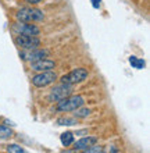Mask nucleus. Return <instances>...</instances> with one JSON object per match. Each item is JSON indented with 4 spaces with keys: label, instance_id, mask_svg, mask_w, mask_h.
I'll list each match as a JSON object with an SVG mask.
<instances>
[{
    "label": "nucleus",
    "instance_id": "nucleus-14",
    "mask_svg": "<svg viewBox=\"0 0 150 153\" xmlns=\"http://www.w3.org/2000/svg\"><path fill=\"white\" fill-rule=\"evenodd\" d=\"M13 137V131L6 125H0V139H8Z\"/></svg>",
    "mask_w": 150,
    "mask_h": 153
},
{
    "label": "nucleus",
    "instance_id": "nucleus-9",
    "mask_svg": "<svg viewBox=\"0 0 150 153\" xmlns=\"http://www.w3.org/2000/svg\"><path fill=\"white\" fill-rule=\"evenodd\" d=\"M54 61L49 60V59H41V60L32 61L31 63V70L32 71H39V73H43V71H49V70L54 68Z\"/></svg>",
    "mask_w": 150,
    "mask_h": 153
},
{
    "label": "nucleus",
    "instance_id": "nucleus-17",
    "mask_svg": "<svg viewBox=\"0 0 150 153\" xmlns=\"http://www.w3.org/2000/svg\"><path fill=\"white\" fill-rule=\"evenodd\" d=\"M82 153H106V150H104V148H103V146L93 145V146H90V148H88V149H85Z\"/></svg>",
    "mask_w": 150,
    "mask_h": 153
},
{
    "label": "nucleus",
    "instance_id": "nucleus-13",
    "mask_svg": "<svg viewBox=\"0 0 150 153\" xmlns=\"http://www.w3.org/2000/svg\"><path fill=\"white\" fill-rule=\"evenodd\" d=\"M7 152L8 153H29L27 149H24L22 146L17 145V143H11L7 146Z\"/></svg>",
    "mask_w": 150,
    "mask_h": 153
},
{
    "label": "nucleus",
    "instance_id": "nucleus-3",
    "mask_svg": "<svg viewBox=\"0 0 150 153\" xmlns=\"http://www.w3.org/2000/svg\"><path fill=\"white\" fill-rule=\"evenodd\" d=\"M72 85H68V84H58L57 86L52 89V92L49 95V100L50 102H60L65 97H68L72 95Z\"/></svg>",
    "mask_w": 150,
    "mask_h": 153
},
{
    "label": "nucleus",
    "instance_id": "nucleus-8",
    "mask_svg": "<svg viewBox=\"0 0 150 153\" xmlns=\"http://www.w3.org/2000/svg\"><path fill=\"white\" fill-rule=\"evenodd\" d=\"M17 46H20L22 49H36L41 45V39L38 36H31V35H18L14 39Z\"/></svg>",
    "mask_w": 150,
    "mask_h": 153
},
{
    "label": "nucleus",
    "instance_id": "nucleus-4",
    "mask_svg": "<svg viewBox=\"0 0 150 153\" xmlns=\"http://www.w3.org/2000/svg\"><path fill=\"white\" fill-rule=\"evenodd\" d=\"M86 76H88V71L85 68H75L72 71H69L67 75L61 76V82L63 84H68V85L79 84V82L86 79Z\"/></svg>",
    "mask_w": 150,
    "mask_h": 153
},
{
    "label": "nucleus",
    "instance_id": "nucleus-16",
    "mask_svg": "<svg viewBox=\"0 0 150 153\" xmlns=\"http://www.w3.org/2000/svg\"><path fill=\"white\" fill-rule=\"evenodd\" d=\"M78 124L75 118H69V117H61L57 120V125H75Z\"/></svg>",
    "mask_w": 150,
    "mask_h": 153
},
{
    "label": "nucleus",
    "instance_id": "nucleus-5",
    "mask_svg": "<svg viewBox=\"0 0 150 153\" xmlns=\"http://www.w3.org/2000/svg\"><path fill=\"white\" fill-rule=\"evenodd\" d=\"M56 78H57L56 73L49 70V71H43V73H39L35 76H32V84L35 86H38V88H45L47 85L53 84L56 81Z\"/></svg>",
    "mask_w": 150,
    "mask_h": 153
},
{
    "label": "nucleus",
    "instance_id": "nucleus-7",
    "mask_svg": "<svg viewBox=\"0 0 150 153\" xmlns=\"http://www.w3.org/2000/svg\"><path fill=\"white\" fill-rule=\"evenodd\" d=\"M13 31L18 35H31V36H38L39 35V28L35 24H28V22H16L13 24Z\"/></svg>",
    "mask_w": 150,
    "mask_h": 153
},
{
    "label": "nucleus",
    "instance_id": "nucleus-1",
    "mask_svg": "<svg viewBox=\"0 0 150 153\" xmlns=\"http://www.w3.org/2000/svg\"><path fill=\"white\" fill-rule=\"evenodd\" d=\"M85 100H83V97L81 95H71V96L65 97L63 100L57 102V107L56 109L58 111H74V110H77L78 107H81L83 106Z\"/></svg>",
    "mask_w": 150,
    "mask_h": 153
},
{
    "label": "nucleus",
    "instance_id": "nucleus-18",
    "mask_svg": "<svg viewBox=\"0 0 150 153\" xmlns=\"http://www.w3.org/2000/svg\"><path fill=\"white\" fill-rule=\"evenodd\" d=\"M90 1H92L93 8H99V7H100V1H101V0H90Z\"/></svg>",
    "mask_w": 150,
    "mask_h": 153
},
{
    "label": "nucleus",
    "instance_id": "nucleus-2",
    "mask_svg": "<svg viewBox=\"0 0 150 153\" xmlns=\"http://www.w3.org/2000/svg\"><path fill=\"white\" fill-rule=\"evenodd\" d=\"M16 18L20 22H32V21H41L43 20V13L38 8L31 7H22L18 10L16 14Z\"/></svg>",
    "mask_w": 150,
    "mask_h": 153
},
{
    "label": "nucleus",
    "instance_id": "nucleus-15",
    "mask_svg": "<svg viewBox=\"0 0 150 153\" xmlns=\"http://www.w3.org/2000/svg\"><path fill=\"white\" fill-rule=\"evenodd\" d=\"M75 113H74V116H75V118H85V117H88L90 114V110L89 109H82L81 107H78L77 110H74Z\"/></svg>",
    "mask_w": 150,
    "mask_h": 153
},
{
    "label": "nucleus",
    "instance_id": "nucleus-6",
    "mask_svg": "<svg viewBox=\"0 0 150 153\" xmlns=\"http://www.w3.org/2000/svg\"><path fill=\"white\" fill-rule=\"evenodd\" d=\"M49 56V50L47 49H28L25 52H20V57L22 60L25 61H36V60H41V59H46Z\"/></svg>",
    "mask_w": 150,
    "mask_h": 153
},
{
    "label": "nucleus",
    "instance_id": "nucleus-19",
    "mask_svg": "<svg viewBox=\"0 0 150 153\" xmlns=\"http://www.w3.org/2000/svg\"><path fill=\"white\" fill-rule=\"evenodd\" d=\"M25 1H28L31 4H38V3H41V1H43V0H25Z\"/></svg>",
    "mask_w": 150,
    "mask_h": 153
},
{
    "label": "nucleus",
    "instance_id": "nucleus-12",
    "mask_svg": "<svg viewBox=\"0 0 150 153\" xmlns=\"http://www.w3.org/2000/svg\"><path fill=\"white\" fill-rule=\"evenodd\" d=\"M129 64L136 70L145 68V60H143V59H139V57H136V56H131L129 57Z\"/></svg>",
    "mask_w": 150,
    "mask_h": 153
},
{
    "label": "nucleus",
    "instance_id": "nucleus-11",
    "mask_svg": "<svg viewBox=\"0 0 150 153\" xmlns=\"http://www.w3.org/2000/svg\"><path fill=\"white\" fill-rule=\"evenodd\" d=\"M60 141L61 143H63V146H69V145H72L74 143V134L72 132H69V131H67V132H63L60 135Z\"/></svg>",
    "mask_w": 150,
    "mask_h": 153
},
{
    "label": "nucleus",
    "instance_id": "nucleus-10",
    "mask_svg": "<svg viewBox=\"0 0 150 153\" xmlns=\"http://www.w3.org/2000/svg\"><path fill=\"white\" fill-rule=\"evenodd\" d=\"M98 142V138L95 137H85V138H81L79 141H77L74 143V150H85L90 146L96 145Z\"/></svg>",
    "mask_w": 150,
    "mask_h": 153
}]
</instances>
